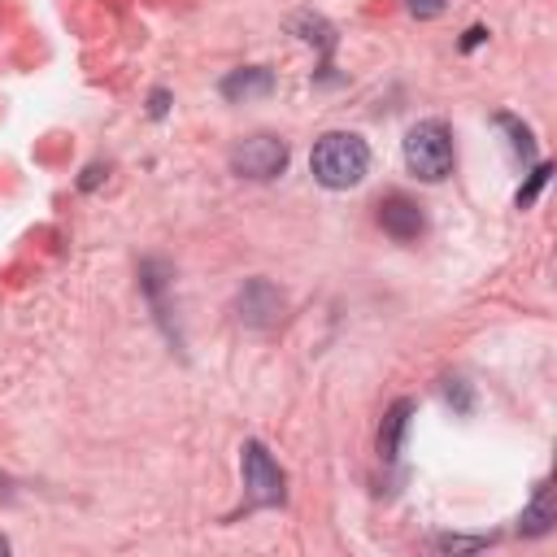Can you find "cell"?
I'll list each match as a JSON object with an SVG mask.
<instances>
[{
	"instance_id": "ba28073f",
	"label": "cell",
	"mask_w": 557,
	"mask_h": 557,
	"mask_svg": "<svg viewBox=\"0 0 557 557\" xmlns=\"http://www.w3.org/2000/svg\"><path fill=\"white\" fill-rule=\"evenodd\" d=\"M409 418H413V400H392V409L383 413L379 422V457L383 461H396L405 453V435H409Z\"/></svg>"
},
{
	"instance_id": "6da1fadb",
	"label": "cell",
	"mask_w": 557,
	"mask_h": 557,
	"mask_svg": "<svg viewBox=\"0 0 557 557\" xmlns=\"http://www.w3.org/2000/svg\"><path fill=\"white\" fill-rule=\"evenodd\" d=\"M366 170H370V148H366V139L352 135V131H326V135L313 144V152H309V174H313L322 187H331V191L357 187V183L366 178Z\"/></svg>"
},
{
	"instance_id": "7c38bea8",
	"label": "cell",
	"mask_w": 557,
	"mask_h": 557,
	"mask_svg": "<svg viewBox=\"0 0 557 557\" xmlns=\"http://www.w3.org/2000/svg\"><path fill=\"white\" fill-rule=\"evenodd\" d=\"M548 174H553V165H548V161H540V165L531 170V178H527V187H518V196H513V200H518V209H527V205H535V196L544 191V183H548Z\"/></svg>"
},
{
	"instance_id": "3957f363",
	"label": "cell",
	"mask_w": 557,
	"mask_h": 557,
	"mask_svg": "<svg viewBox=\"0 0 557 557\" xmlns=\"http://www.w3.org/2000/svg\"><path fill=\"white\" fill-rule=\"evenodd\" d=\"M239 470H244L248 505L270 509V505H283V500H287V492H283V470H278V461L265 453L261 440H244V448H239Z\"/></svg>"
},
{
	"instance_id": "8fae6325",
	"label": "cell",
	"mask_w": 557,
	"mask_h": 557,
	"mask_svg": "<svg viewBox=\"0 0 557 557\" xmlns=\"http://www.w3.org/2000/svg\"><path fill=\"white\" fill-rule=\"evenodd\" d=\"M492 122H496V126L509 135V148H513V157H518V161H531V157H535V139H531V126H522L513 113H496Z\"/></svg>"
},
{
	"instance_id": "9a60e30c",
	"label": "cell",
	"mask_w": 557,
	"mask_h": 557,
	"mask_svg": "<svg viewBox=\"0 0 557 557\" xmlns=\"http://www.w3.org/2000/svg\"><path fill=\"white\" fill-rule=\"evenodd\" d=\"M165 109H170V91L157 87V91L148 96V113H152V117H165Z\"/></svg>"
},
{
	"instance_id": "4fadbf2b",
	"label": "cell",
	"mask_w": 557,
	"mask_h": 557,
	"mask_svg": "<svg viewBox=\"0 0 557 557\" xmlns=\"http://www.w3.org/2000/svg\"><path fill=\"white\" fill-rule=\"evenodd\" d=\"M444 400L457 409V413H470L474 409V392L466 379H444Z\"/></svg>"
},
{
	"instance_id": "d6986e66",
	"label": "cell",
	"mask_w": 557,
	"mask_h": 557,
	"mask_svg": "<svg viewBox=\"0 0 557 557\" xmlns=\"http://www.w3.org/2000/svg\"><path fill=\"white\" fill-rule=\"evenodd\" d=\"M0 553H9V540H0Z\"/></svg>"
},
{
	"instance_id": "ac0fdd59",
	"label": "cell",
	"mask_w": 557,
	"mask_h": 557,
	"mask_svg": "<svg viewBox=\"0 0 557 557\" xmlns=\"http://www.w3.org/2000/svg\"><path fill=\"white\" fill-rule=\"evenodd\" d=\"M100 174H104L100 165H87V170H83V178H78V187H83V191H91V187L100 183Z\"/></svg>"
},
{
	"instance_id": "9c48e42d",
	"label": "cell",
	"mask_w": 557,
	"mask_h": 557,
	"mask_svg": "<svg viewBox=\"0 0 557 557\" xmlns=\"http://www.w3.org/2000/svg\"><path fill=\"white\" fill-rule=\"evenodd\" d=\"M553 522H557V513H553V487L548 483H535L531 505L518 513V535H548Z\"/></svg>"
},
{
	"instance_id": "7a4b0ae2",
	"label": "cell",
	"mask_w": 557,
	"mask_h": 557,
	"mask_svg": "<svg viewBox=\"0 0 557 557\" xmlns=\"http://www.w3.org/2000/svg\"><path fill=\"white\" fill-rule=\"evenodd\" d=\"M405 165L422 178V183H440L453 174V131L440 117L413 122L405 131Z\"/></svg>"
},
{
	"instance_id": "52a82bcc",
	"label": "cell",
	"mask_w": 557,
	"mask_h": 557,
	"mask_svg": "<svg viewBox=\"0 0 557 557\" xmlns=\"http://www.w3.org/2000/svg\"><path fill=\"white\" fill-rule=\"evenodd\" d=\"M218 91H222L226 100L244 104V100L270 96V91H274V74H270L265 65H244V70H231V74L218 83Z\"/></svg>"
},
{
	"instance_id": "e0dca14e",
	"label": "cell",
	"mask_w": 557,
	"mask_h": 557,
	"mask_svg": "<svg viewBox=\"0 0 557 557\" xmlns=\"http://www.w3.org/2000/svg\"><path fill=\"white\" fill-rule=\"evenodd\" d=\"M483 39H487V30H483V26H470V30L461 35V52H470V48H479Z\"/></svg>"
},
{
	"instance_id": "277c9868",
	"label": "cell",
	"mask_w": 557,
	"mask_h": 557,
	"mask_svg": "<svg viewBox=\"0 0 557 557\" xmlns=\"http://www.w3.org/2000/svg\"><path fill=\"white\" fill-rule=\"evenodd\" d=\"M287 157L292 148L278 139V135H248L231 148V170L239 178H257V183H270L287 170Z\"/></svg>"
},
{
	"instance_id": "8992f818",
	"label": "cell",
	"mask_w": 557,
	"mask_h": 557,
	"mask_svg": "<svg viewBox=\"0 0 557 557\" xmlns=\"http://www.w3.org/2000/svg\"><path fill=\"white\" fill-rule=\"evenodd\" d=\"M379 226H383L396 244H413V239L426 231V218H422V209H418L409 196L392 191V196L379 200Z\"/></svg>"
},
{
	"instance_id": "30bf717a",
	"label": "cell",
	"mask_w": 557,
	"mask_h": 557,
	"mask_svg": "<svg viewBox=\"0 0 557 557\" xmlns=\"http://www.w3.org/2000/svg\"><path fill=\"white\" fill-rule=\"evenodd\" d=\"M292 30L309 44V48H318L322 52V83H326V57H331V48H335V30H331V22L326 17H318V13H296L292 17Z\"/></svg>"
},
{
	"instance_id": "5bb4252c",
	"label": "cell",
	"mask_w": 557,
	"mask_h": 557,
	"mask_svg": "<svg viewBox=\"0 0 557 557\" xmlns=\"http://www.w3.org/2000/svg\"><path fill=\"white\" fill-rule=\"evenodd\" d=\"M487 544H492V535H435V548H444V553H474Z\"/></svg>"
},
{
	"instance_id": "5b68a950",
	"label": "cell",
	"mask_w": 557,
	"mask_h": 557,
	"mask_svg": "<svg viewBox=\"0 0 557 557\" xmlns=\"http://www.w3.org/2000/svg\"><path fill=\"white\" fill-rule=\"evenodd\" d=\"M278 313H283V292H278L270 278H248L244 292L235 296V318H239L244 326L265 331V326L278 322Z\"/></svg>"
},
{
	"instance_id": "2e32d148",
	"label": "cell",
	"mask_w": 557,
	"mask_h": 557,
	"mask_svg": "<svg viewBox=\"0 0 557 557\" xmlns=\"http://www.w3.org/2000/svg\"><path fill=\"white\" fill-rule=\"evenodd\" d=\"M409 9H413L418 17H435V13L444 9V0H409Z\"/></svg>"
}]
</instances>
